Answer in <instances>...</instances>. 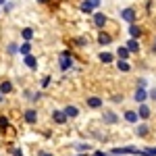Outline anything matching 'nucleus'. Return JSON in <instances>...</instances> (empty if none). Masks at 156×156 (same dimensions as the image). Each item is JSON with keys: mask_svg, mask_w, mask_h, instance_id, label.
Masks as SVG:
<instances>
[{"mask_svg": "<svg viewBox=\"0 0 156 156\" xmlns=\"http://www.w3.org/2000/svg\"><path fill=\"white\" fill-rule=\"evenodd\" d=\"M4 98H6V96H4V94H2V92H0V104H2V102H4Z\"/></svg>", "mask_w": 156, "mask_h": 156, "instance_id": "obj_42", "label": "nucleus"}, {"mask_svg": "<svg viewBox=\"0 0 156 156\" xmlns=\"http://www.w3.org/2000/svg\"><path fill=\"white\" fill-rule=\"evenodd\" d=\"M135 112H137V117H140V121H148L150 119V117H152V108L148 106V104H137V110H135Z\"/></svg>", "mask_w": 156, "mask_h": 156, "instance_id": "obj_8", "label": "nucleus"}, {"mask_svg": "<svg viewBox=\"0 0 156 156\" xmlns=\"http://www.w3.org/2000/svg\"><path fill=\"white\" fill-rule=\"evenodd\" d=\"M135 135H137V137H148V135H150V125H148V123H137V125H135Z\"/></svg>", "mask_w": 156, "mask_h": 156, "instance_id": "obj_15", "label": "nucleus"}, {"mask_svg": "<svg viewBox=\"0 0 156 156\" xmlns=\"http://www.w3.org/2000/svg\"><path fill=\"white\" fill-rule=\"evenodd\" d=\"M50 117H52V121H54V123H56V125H67V123H69V119H67V117H65V112H62V108H54V110H52V112H50Z\"/></svg>", "mask_w": 156, "mask_h": 156, "instance_id": "obj_10", "label": "nucleus"}, {"mask_svg": "<svg viewBox=\"0 0 156 156\" xmlns=\"http://www.w3.org/2000/svg\"><path fill=\"white\" fill-rule=\"evenodd\" d=\"M23 98L27 100V102H31V98H34V92H31V90H23Z\"/></svg>", "mask_w": 156, "mask_h": 156, "instance_id": "obj_34", "label": "nucleus"}, {"mask_svg": "<svg viewBox=\"0 0 156 156\" xmlns=\"http://www.w3.org/2000/svg\"><path fill=\"white\" fill-rule=\"evenodd\" d=\"M152 54H156V37H154V42H152Z\"/></svg>", "mask_w": 156, "mask_h": 156, "instance_id": "obj_41", "label": "nucleus"}, {"mask_svg": "<svg viewBox=\"0 0 156 156\" xmlns=\"http://www.w3.org/2000/svg\"><path fill=\"white\" fill-rule=\"evenodd\" d=\"M94 156H110V154H106V152H100V150H98V152H94Z\"/></svg>", "mask_w": 156, "mask_h": 156, "instance_id": "obj_40", "label": "nucleus"}, {"mask_svg": "<svg viewBox=\"0 0 156 156\" xmlns=\"http://www.w3.org/2000/svg\"><path fill=\"white\" fill-rule=\"evenodd\" d=\"M125 48L129 50V54H140V52H142V44H140V40L129 37V40L125 42Z\"/></svg>", "mask_w": 156, "mask_h": 156, "instance_id": "obj_9", "label": "nucleus"}, {"mask_svg": "<svg viewBox=\"0 0 156 156\" xmlns=\"http://www.w3.org/2000/svg\"><path fill=\"white\" fill-rule=\"evenodd\" d=\"M79 11L83 12V15H90V17H92V15H94V11H92V9H90V6H87V4H85V2H81V4H79Z\"/></svg>", "mask_w": 156, "mask_h": 156, "instance_id": "obj_30", "label": "nucleus"}, {"mask_svg": "<svg viewBox=\"0 0 156 156\" xmlns=\"http://www.w3.org/2000/svg\"><path fill=\"white\" fill-rule=\"evenodd\" d=\"M81 2H85L92 11H100V6H102V0H81Z\"/></svg>", "mask_w": 156, "mask_h": 156, "instance_id": "obj_27", "label": "nucleus"}, {"mask_svg": "<svg viewBox=\"0 0 156 156\" xmlns=\"http://www.w3.org/2000/svg\"><path fill=\"white\" fill-rule=\"evenodd\" d=\"M85 106L90 108V110H100V108L104 106V100L100 96H87L85 98Z\"/></svg>", "mask_w": 156, "mask_h": 156, "instance_id": "obj_5", "label": "nucleus"}, {"mask_svg": "<svg viewBox=\"0 0 156 156\" xmlns=\"http://www.w3.org/2000/svg\"><path fill=\"white\" fill-rule=\"evenodd\" d=\"M23 65L27 67V69H29V71H37V65H40V62H37V56L34 54V52H31V54L23 56Z\"/></svg>", "mask_w": 156, "mask_h": 156, "instance_id": "obj_12", "label": "nucleus"}, {"mask_svg": "<svg viewBox=\"0 0 156 156\" xmlns=\"http://www.w3.org/2000/svg\"><path fill=\"white\" fill-rule=\"evenodd\" d=\"M0 9H2V12H4V15H9V12H11L12 9H15V2H11V0H6V2H4V4H2Z\"/></svg>", "mask_w": 156, "mask_h": 156, "instance_id": "obj_28", "label": "nucleus"}, {"mask_svg": "<svg viewBox=\"0 0 156 156\" xmlns=\"http://www.w3.org/2000/svg\"><path fill=\"white\" fill-rule=\"evenodd\" d=\"M37 156H54L52 152H46V150H37Z\"/></svg>", "mask_w": 156, "mask_h": 156, "instance_id": "obj_38", "label": "nucleus"}, {"mask_svg": "<svg viewBox=\"0 0 156 156\" xmlns=\"http://www.w3.org/2000/svg\"><path fill=\"white\" fill-rule=\"evenodd\" d=\"M96 42L102 48H104V46H110V44H112V34H108L106 29H100L98 36H96Z\"/></svg>", "mask_w": 156, "mask_h": 156, "instance_id": "obj_7", "label": "nucleus"}, {"mask_svg": "<svg viewBox=\"0 0 156 156\" xmlns=\"http://www.w3.org/2000/svg\"><path fill=\"white\" fill-rule=\"evenodd\" d=\"M135 83H137V87H146V90H148V79H146V77H140Z\"/></svg>", "mask_w": 156, "mask_h": 156, "instance_id": "obj_32", "label": "nucleus"}, {"mask_svg": "<svg viewBox=\"0 0 156 156\" xmlns=\"http://www.w3.org/2000/svg\"><path fill=\"white\" fill-rule=\"evenodd\" d=\"M37 4H42V6H46V4H52V0H36Z\"/></svg>", "mask_w": 156, "mask_h": 156, "instance_id": "obj_39", "label": "nucleus"}, {"mask_svg": "<svg viewBox=\"0 0 156 156\" xmlns=\"http://www.w3.org/2000/svg\"><path fill=\"white\" fill-rule=\"evenodd\" d=\"M4 2H6V0H0V6H2V4H4Z\"/></svg>", "mask_w": 156, "mask_h": 156, "instance_id": "obj_43", "label": "nucleus"}, {"mask_svg": "<svg viewBox=\"0 0 156 156\" xmlns=\"http://www.w3.org/2000/svg\"><path fill=\"white\" fill-rule=\"evenodd\" d=\"M34 37H36L34 27H23V29H21V40H23V42H31Z\"/></svg>", "mask_w": 156, "mask_h": 156, "instance_id": "obj_19", "label": "nucleus"}, {"mask_svg": "<svg viewBox=\"0 0 156 156\" xmlns=\"http://www.w3.org/2000/svg\"><path fill=\"white\" fill-rule=\"evenodd\" d=\"M11 154L12 156H25L23 152H21V148H11Z\"/></svg>", "mask_w": 156, "mask_h": 156, "instance_id": "obj_36", "label": "nucleus"}, {"mask_svg": "<svg viewBox=\"0 0 156 156\" xmlns=\"http://www.w3.org/2000/svg\"><path fill=\"white\" fill-rule=\"evenodd\" d=\"M73 67H75V58H73L71 50H62V52H58V69L60 71H71Z\"/></svg>", "mask_w": 156, "mask_h": 156, "instance_id": "obj_1", "label": "nucleus"}, {"mask_svg": "<svg viewBox=\"0 0 156 156\" xmlns=\"http://www.w3.org/2000/svg\"><path fill=\"white\" fill-rule=\"evenodd\" d=\"M4 50H6L9 56H15V54H19V44H17V42H9Z\"/></svg>", "mask_w": 156, "mask_h": 156, "instance_id": "obj_25", "label": "nucleus"}, {"mask_svg": "<svg viewBox=\"0 0 156 156\" xmlns=\"http://www.w3.org/2000/svg\"><path fill=\"white\" fill-rule=\"evenodd\" d=\"M42 98H44V94H42V92H34V98H31V104H36V102H40Z\"/></svg>", "mask_w": 156, "mask_h": 156, "instance_id": "obj_33", "label": "nucleus"}, {"mask_svg": "<svg viewBox=\"0 0 156 156\" xmlns=\"http://www.w3.org/2000/svg\"><path fill=\"white\" fill-rule=\"evenodd\" d=\"M133 100H135L137 104L148 102V90H146V87H135V92H133Z\"/></svg>", "mask_w": 156, "mask_h": 156, "instance_id": "obj_13", "label": "nucleus"}, {"mask_svg": "<svg viewBox=\"0 0 156 156\" xmlns=\"http://www.w3.org/2000/svg\"><path fill=\"white\" fill-rule=\"evenodd\" d=\"M92 25L96 27L98 31L104 29V27L108 25V15L104 11H94V15H92Z\"/></svg>", "mask_w": 156, "mask_h": 156, "instance_id": "obj_3", "label": "nucleus"}, {"mask_svg": "<svg viewBox=\"0 0 156 156\" xmlns=\"http://www.w3.org/2000/svg\"><path fill=\"white\" fill-rule=\"evenodd\" d=\"M127 34H129V37H133V40H140V37L144 36V29H142L140 23H131L127 27Z\"/></svg>", "mask_w": 156, "mask_h": 156, "instance_id": "obj_11", "label": "nucleus"}, {"mask_svg": "<svg viewBox=\"0 0 156 156\" xmlns=\"http://www.w3.org/2000/svg\"><path fill=\"white\" fill-rule=\"evenodd\" d=\"M98 60H100V62H102V65H112V62H115V54H112V52H108V50H102V52H100V54H98Z\"/></svg>", "mask_w": 156, "mask_h": 156, "instance_id": "obj_16", "label": "nucleus"}, {"mask_svg": "<svg viewBox=\"0 0 156 156\" xmlns=\"http://www.w3.org/2000/svg\"><path fill=\"white\" fill-rule=\"evenodd\" d=\"M73 44H75V46H79V48H85V46H90V37H87V36L73 37Z\"/></svg>", "mask_w": 156, "mask_h": 156, "instance_id": "obj_23", "label": "nucleus"}, {"mask_svg": "<svg viewBox=\"0 0 156 156\" xmlns=\"http://www.w3.org/2000/svg\"><path fill=\"white\" fill-rule=\"evenodd\" d=\"M50 83H52V77H50V75H46V77H42V81H40V87H42V90H46Z\"/></svg>", "mask_w": 156, "mask_h": 156, "instance_id": "obj_29", "label": "nucleus"}, {"mask_svg": "<svg viewBox=\"0 0 156 156\" xmlns=\"http://www.w3.org/2000/svg\"><path fill=\"white\" fill-rule=\"evenodd\" d=\"M19 54H21V56L31 54V42H21V44H19Z\"/></svg>", "mask_w": 156, "mask_h": 156, "instance_id": "obj_24", "label": "nucleus"}, {"mask_svg": "<svg viewBox=\"0 0 156 156\" xmlns=\"http://www.w3.org/2000/svg\"><path fill=\"white\" fill-rule=\"evenodd\" d=\"M62 112H65V117L71 121V119H77L79 117V108L75 106V104H67V106L62 108Z\"/></svg>", "mask_w": 156, "mask_h": 156, "instance_id": "obj_14", "label": "nucleus"}, {"mask_svg": "<svg viewBox=\"0 0 156 156\" xmlns=\"http://www.w3.org/2000/svg\"><path fill=\"white\" fill-rule=\"evenodd\" d=\"M11 127V121H9V117L6 115H0V133L4 135V131Z\"/></svg>", "mask_w": 156, "mask_h": 156, "instance_id": "obj_26", "label": "nucleus"}, {"mask_svg": "<svg viewBox=\"0 0 156 156\" xmlns=\"http://www.w3.org/2000/svg\"><path fill=\"white\" fill-rule=\"evenodd\" d=\"M148 100H154V102H156V87L148 90Z\"/></svg>", "mask_w": 156, "mask_h": 156, "instance_id": "obj_35", "label": "nucleus"}, {"mask_svg": "<svg viewBox=\"0 0 156 156\" xmlns=\"http://www.w3.org/2000/svg\"><path fill=\"white\" fill-rule=\"evenodd\" d=\"M73 148H75L79 154H87V152L92 150V144H87V142H75V144H73Z\"/></svg>", "mask_w": 156, "mask_h": 156, "instance_id": "obj_20", "label": "nucleus"}, {"mask_svg": "<svg viewBox=\"0 0 156 156\" xmlns=\"http://www.w3.org/2000/svg\"><path fill=\"white\" fill-rule=\"evenodd\" d=\"M119 19L125 21L127 25L137 23V9H135V6H123L119 11Z\"/></svg>", "mask_w": 156, "mask_h": 156, "instance_id": "obj_2", "label": "nucleus"}, {"mask_svg": "<svg viewBox=\"0 0 156 156\" xmlns=\"http://www.w3.org/2000/svg\"><path fill=\"white\" fill-rule=\"evenodd\" d=\"M112 102H115V104L123 102V94H115V96H112Z\"/></svg>", "mask_w": 156, "mask_h": 156, "instance_id": "obj_37", "label": "nucleus"}, {"mask_svg": "<svg viewBox=\"0 0 156 156\" xmlns=\"http://www.w3.org/2000/svg\"><path fill=\"white\" fill-rule=\"evenodd\" d=\"M129 56H131V54H129V50L125 48V44L117 48V54H115V58H119V60H129Z\"/></svg>", "mask_w": 156, "mask_h": 156, "instance_id": "obj_22", "label": "nucleus"}, {"mask_svg": "<svg viewBox=\"0 0 156 156\" xmlns=\"http://www.w3.org/2000/svg\"><path fill=\"white\" fill-rule=\"evenodd\" d=\"M0 92H2L4 96H9V94L15 92V85H12L11 79H2V81H0Z\"/></svg>", "mask_w": 156, "mask_h": 156, "instance_id": "obj_18", "label": "nucleus"}, {"mask_svg": "<svg viewBox=\"0 0 156 156\" xmlns=\"http://www.w3.org/2000/svg\"><path fill=\"white\" fill-rule=\"evenodd\" d=\"M37 119H40V117H37V110L34 106H29V108H25V110H23V121L27 123V125H36Z\"/></svg>", "mask_w": 156, "mask_h": 156, "instance_id": "obj_6", "label": "nucleus"}, {"mask_svg": "<svg viewBox=\"0 0 156 156\" xmlns=\"http://www.w3.org/2000/svg\"><path fill=\"white\" fill-rule=\"evenodd\" d=\"M102 123H104V125H119L121 117L112 108H104V112H102Z\"/></svg>", "mask_w": 156, "mask_h": 156, "instance_id": "obj_4", "label": "nucleus"}, {"mask_svg": "<svg viewBox=\"0 0 156 156\" xmlns=\"http://www.w3.org/2000/svg\"><path fill=\"white\" fill-rule=\"evenodd\" d=\"M0 17H2V9H0Z\"/></svg>", "mask_w": 156, "mask_h": 156, "instance_id": "obj_44", "label": "nucleus"}, {"mask_svg": "<svg viewBox=\"0 0 156 156\" xmlns=\"http://www.w3.org/2000/svg\"><path fill=\"white\" fill-rule=\"evenodd\" d=\"M115 65H117V69H119V73H129L131 71V62L129 60H115Z\"/></svg>", "mask_w": 156, "mask_h": 156, "instance_id": "obj_21", "label": "nucleus"}, {"mask_svg": "<svg viewBox=\"0 0 156 156\" xmlns=\"http://www.w3.org/2000/svg\"><path fill=\"white\" fill-rule=\"evenodd\" d=\"M142 156H156V148H144Z\"/></svg>", "mask_w": 156, "mask_h": 156, "instance_id": "obj_31", "label": "nucleus"}, {"mask_svg": "<svg viewBox=\"0 0 156 156\" xmlns=\"http://www.w3.org/2000/svg\"><path fill=\"white\" fill-rule=\"evenodd\" d=\"M123 119H125V123H129V125H137L140 123V117H137L135 110H125L123 112Z\"/></svg>", "mask_w": 156, "mask_h": 156, "instance_id": "obj_17", "label": "nucleus"}]
</instances>
